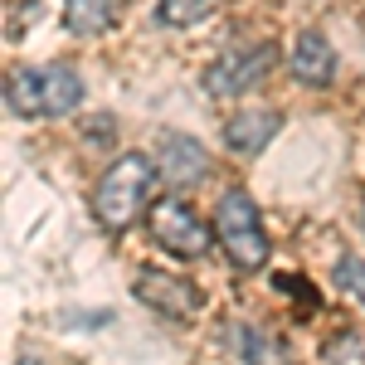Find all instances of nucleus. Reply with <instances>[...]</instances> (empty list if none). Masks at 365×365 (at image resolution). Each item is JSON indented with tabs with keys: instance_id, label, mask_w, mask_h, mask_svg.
<instances>
[{
	"instance_id": "6e6552de",
	"label": "nucleus",
	"mask_w": 365,
	"mask_h": 365,
	"mask_svg": "<svg viewBox=\"0 0 365 365\" xmlns=\"http://www.w3.org/2000/svg\"><path fill=\"white\" fill-rule=\"evenodd\" d=\"M278 127H282L278 108H244V113H234L225 122V146L234 156H258L268 141L278 137Z\"/></svg>"
},
{
	"instance_id": "0eeeda50",
	"label": "nucleus",
	"mask_w": 365,
	"mask_h": 365,
	"mask_svg": "<svg viewBox=\"0 0 365 365\" xmlns=\"http://www.w3.org/2000/svg\"><path fill=\"white\" fill-rule=\"evenodd\" d=\"M132 287H137L141 302H146V307H156L161 317H195V307H200L195 287H190L185 278H175V273H156V268H141Z\"/></svg>"
},
{
	"instance_id": "1a4fd4ad",
	"label": "nucleus",
	"mask_w": 365,
	"mask_h": 365,
	"mask_svg": "<svg viewBox=\"0 0 365 365\" xmlns=\"http://www.w3.org/2000/svg\"><path fill=\"white\" fill-rule=\"evenodd\" d=\"M287 63H292V73H297L302 83L322 88V83H331V73H336V49H331V39H327V34L307 29V34H297V39H292Z\"/></svg>"
},
{
	"instance_id": "423d86ee",
	"label": "nucleus",
	"mask_w": 365,
	"mask_h": 365,
	"mask_svg": "<svg viewBox=\"0 0 365 365\" xmlns=\"http://www.w3.org/2000/svg\"><path fill=\"white\" fill-rule=\"evenodd\" d=\"M156 166H161V175L175 190H190V185H200L210 175V151L195 137H185V132H166L161 146H156Z\"/></svg>"
},
{
	"instance_id": "9d476101",
	"label": "nucleus",
	"mask_w": 365,
	"mask_h": 365,
	"mask_svg": "<svg viewBox=\"0 0 365 365\" xmlns=\"http://www.w3.org/2000/svg\"><path fill=\"white\" fill-rule=\"evenodd\" d=\"M63 15L73 34H103L113 25V0H63Z\"/></svg>"
},
{
	"instance_id": "9b49d317",
	"label": "nucleus",
	"mask_w": 365,
	"mask_h": 365,
	"mask_svg": "<svg viewBox=\"0 0 365 365\" xmlns=\"http://www.w3.org/2000/svg\"><path fill=\"white\" fill-rule=\"evenodd\" d=\"M220 0H161V25H175V29H185V25H200L210 10H215Z\"/></svg>"
},
{
	"instance_id": "f03ea898",
	"label": "nucleus",
	"mask_w": 365,
	"mask_h": 365,
	"mask_svg": "<svg viewBox=\"0 0 365 365\" xmlns=\"http://www.w3.org/2000/svg\"><path fill=\"white\" fill-rule=\"evenodd\" d=\"M5 103L15 117H68L83 103V78L68 63H39L5 83Z\"/></svg>"
},
{
	"instance_id": "20e7f679",
	"label": "nucleus",
	"mask_w": 365,
	"mask_h": 365,
	"mask_svg": "<svg viewBox=\"0 0 365 365\" xmlns=\"http://www.w3.org/2000/svg\"><path fill=\"white\" fill-rule=\"evenodd\" d=\"M273 68V44H234L229 54H220L210 68H205V93L210 98H239L249 93L263 73Z\"/></svg>"
},
{
	"instance_id": "7ed1b4c3",
	"label": "nucleus",
	"mask_w": 365,
	"mask_h": 365,
	"mask_svg": "<svg viewBox=\"0 0 365 365\" xmlns=\"http://www.w3.org/2000/svg\"><path fill=\"white\" fill-rule=\"evenodd\" d=\"M215 234H220V244H225L229 263L234 268H263L268 263V234H263V220H258V205L244 185H229L220 205H215Z\"/></svg>"
},
{
	"instance_id": "ddd939ff",
	"label": "nucleus",
	"mask_w": 365,
	"mask_h": 365,
	"mask_svg": "<svg viewBox=\"0 0 365 365\" xmlns=\"http://www.w3.org/2000/svg\"><path fill=\"white\" fill-rule=\"evenodd\" d=\"M361 229H365V200H361Z\"/></svg>"
},
{
	"instance_id": "39448f33",
	"label": "nucleus",
	"mask_w": 365,
	"mask_h": 365,
	"mask_svg": "<svg viewBox=\"0 0 365 365\" xmlns=\"http://www.w3.org/2000/svg\"><path fill=\"white\" fill-rule=\"evenodd\" d=\"M146 225H151V239L161 244L166 253L175 258H200V253L210 249V229L195 220V210L190 205H180V200H156L151 210H146Z\"/></svg>"
},
{
	"instance_id": "f257e3e1",
	"label": "nucleus",
	"mask_w": 365,
	"mask_h": 365,
	"mask_svg": "<svg viewBox=\"0 0 365 365\" xmlns=\"http://www.w3.org/2000/svg\"><path fill=\"white\" fill-rule=\"evenodd\" d=\"M156 180H161V166H156L151 156H141V151L117 156L113 166L103 170L98 195H93V215H98V225L113 229V234H122L141 210L156 205V200H151V195H156Z\"/></svg>"
},
{
	"instance_id": "f8f14e48",
	"label": "nucleus",
	"mask_w": 365,
	"mask_h": 365,
	"mask_svg": "<svg viewBox=\"0 0 365 365\" xmlns=\"http://www.w3.org/2000/svg\"><path fill=\"white\" fill-rule=\"evenodd\" d=\"M336 282H341V287H351V292L365 302V258L346 253V258H341V268H336Z\"/></svg>"
}]
</instances>
